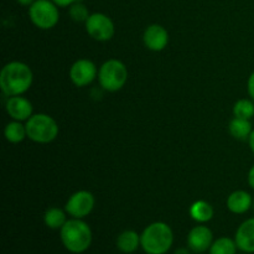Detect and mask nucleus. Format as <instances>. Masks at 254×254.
<instances>
[{
    "label": "nucleus",
    "instance_id": "4be33fe9",
    "mask_svg": "<svg viewBox=\"0 0 254 254\" xmlns=\"http://www.w3.org/2000/svg\"><path fill=\"white\" fill-rule=\"evenodd\" d=\"M68 15H69V17L73 20V21L86 22L87 19H88L89 15L91 14H89V11H88V9H87L86 5H84L83 2H81L77 0L76 2H73V4L69 6Z\"/></svg>",
    "mask_w": 254,
    "mask_h": 254
},
{
    "label": "nucleus",
    "instance_id": "7ed1b4c3",
    "mask_svg": "<svg viewBox=\"0 0 254 254\" xmlns=\"http://www.w3.org/2000/svg\"><path fill=\"white\" fill-rule=\"evenodd\" d=\"M174 242L170 226L164 222H154L143 231L140 246L146 254H165Z\"/></svg>",
    "mask_w": 254,
    "mask_h": 254
},
{
    "label": "nucleus",
    "instance_id": "2eb2a0df",
    "mask_svg": "<svg viewBox=\"0 0 254 254\" xmlns=\"http://www.w3.org/2000/svg\"><path fill=\"white\" fill-rule=\"evenodd\" d=\"M140 245V236L133 230H128L122 232L117 240V247L121 252L126 254L134 253Z\"/></svg>",
    "mask_w": 254,
    "mask_h": 254
},
{
    "label": "nucleus",
    "instance_id": "0eeeda50",
    "mask_svg": "<svg viewBox=\"0 0 254 254\" xmlns=\"http://www.w3.org/2000/svg\"><path fill=\"white\" fill-rule=\"evenodd\" d=\"M86 25V31L92 39L97 41H109L114 36V22L108 15L103 12H94L89 15L87 21L84 22Z\"/></svg>",
    "mask_w": 254,
    "mask_h": 254
},
{
    "label": "nucleus",
    "instance_id": "dca6fc26",
    "mask_svg": "<svg viewBox=\"0 0 254 254\" xmlns=\"http://www.w3.org/2000/svg\"><path fill=\"white\" fill-rule=\"evenodd\" d=\"M190 216L192 217V220H195L198 223L208 222L213 217V208L206 201L198 200L191 205Z\"/></svg>",
    "mask_w": 254,
    "mask_h": 254
},
{
    "label": "nucleus",
    "instance_id": "f3484780",
    "mask_svg": "<svg viewBox=\"0 0 254 254\" xmlns=\"http://www.w3.org/2000/svg\"><path fill=\"white\" fill-rule=\"evenodd\" d=\"M230 133L231 135L235 139L238 140H246V139L250 138L251 133L253 131L252 123L248 119H242V118H236L232 119L230 123Z\"/></svg>",
    "mask_w": 254,
    "mask_h": 254
},
{
    "label": "nucleus",
    "instance_id": "9b49d317",
    "mask_svg": "<svg viewBox=\"0 0 254 254\" xmlns=\"http://www.w3.org/2000/svg\"><path fill=\"white\" fill-rule=\"evenodd\" d=\"M144 45L151 51H163L169 44V34L165 27L159 24L149 25L143 35Z\"/></svg>",
    "mask_w": 254,
    "mask_h": 254
},
{
    "label": "nucleus",
    "instance_id": "4468645a",
    "mask_svg": "<svg viewBox=\"0 0 254 254\" xmlns=\"http://www.w3.org/2000/svg\"><path fill=\"white\" fill-rule=\"evenodd\" d=\"M253 198L250 192L245 190H237L231 193L227 198L228 210L236 215L246 213L253 205Z\"/></svg>",
    "mask_w": 254,
    "mask_h": 254
},
{
    "label": "nucleus",
    "instance_id": "5701e85b",
    "mask_svg": "<svg viewBox=\"0 0 254 254\" xmlns=\"http://www.w3.org/2000/svg\"><path fill=\"white\" fill-rule=\"evenodd\" d=\"M247 89H248V93H250V97L252 98V101H254V72L251 74L250 78H248Z\"/></svg>",
    "mask_w": 254,
    "mask_h": 254
},
{
    "label": "nucleus",
    "instance_id": "aec40b11",
    "mask_svg": "<svg viewBox=\"0 0 254 254\" xmlns=\"http://www.w3.org/2000/svg\"><path fill=\"white\" fill-rule=\"evenodd\" d=\"M237 248L236 241L228 237H221L212 243L210 248V254H236Z\"/></svg>",
    "mask_w": 254,
    "mask_h": 254
},
{
    "label": "nucleus",
    "instance_id": "f03ea898",
    "mask_svg": "<svg viewBox=\"0 0 254 254\" xmlns=\"http://www.w3.org/2000/svg\"><path fill=\"white\" fill-rule=\"evenodd\" d=\"M61 241L71 253H83L92 243V231L81 218H72L61 228Z\"/></svg>",
    "mask_w": 254,
    "mask_h": 254
},
{
    "label": "nucleus",
    "instance_id": "1a4fd4ad",
    "mask_svg": "<svg viewBox=\"0 0 254 254\" xmlns=\"http://www.w3.org/2000/svg\"><path fill=\"white\" fill-rule=\"evenodd\" d=\"M98 76L96 64L86 59L78 60L69 68V78L77 87H86L94 81Z\"/></svg>",
    "mask_w": 254,
    "mask_h": 254
},
{
    "label": "nucleus",
    "instance_id": "20e7f679",
    "mask_svg": "<svg viewBox=\"0 0 254 254\" xmlns=\"http://www.w3.org/2000/svg\"><path fill=\"white\" fill-rule=\"evenodd\" d=\"M27 138L35 143L47 144L59 135V126L52 117L47 114H34L26 122Z\"/></svg>",
    "mask_w": 254,
    "mask_h": 254
},
{
    "label": "nucleus",
    "instance_id": "bb28decb",
    "mask_svg": "<svg viewBox=\"0 0 254 254\" xmlns=\"http://www.w3.org/2000/svg\"><path fill=\"white\" fill-rule=\"evenodd\" d=\"M248 141H250V148H251V150H252V153L254 154V129H253L252 133H251L250 138H248Z\"/></svg>",
    "mask_w": 254,
    "mask_h": 254
},
{
    "label": "nucleus",
    "instance_id": "9d476101",
    "mask_svg": "<svg viewBox=\"0 0 254 254\" xmlns=\"http://www.w3.org/2000/svg\"><path fill=\"white\" fill-rule=\"evenodd\" d=\"M213 241L212 231L206 226H196L188 236V245L192 252L203 253L211 248Z\"/></svg>",
    "mask_w": 254,
    "mask_h": 254
},
{
    "label": "nucleus",
    "instance_id": "f8f14e48",
    "mask_svg": "<svg viewBox=\"0 0 254 254\" xmlns=\"http://www.w3.org/2000/svg\"><path fill=\"white\" fill-rule=\"evenodd\" d=\"M5 108H6L7 114H9L14 121L17 122L27 121V119L32 116L31 102L21 96L10 97L6 101Z\"/></svg>",
    "mask_w": 254,
    "mask_h": 254
},
{
    "label": "nucleus",
    "instance_id": "b1692460",
    "mask_svg": "<svg viewBox=\"0 0 254 254\" xmlns=\"http://www.w3.org/2000/svg\"><path fill=\"white\" fill-rule=\"evenodd\" d=\"M55 4L57 5L59 7H67V6H71L73 2H76L77 0H52Z\"/></svg>",
    "mask_w": 254,
    "mask_h": 254
},
{
    "label": "nucleus",
    "instance_id": "f257e3e1",
    "mask_svg": "<svg viewBox=\"0 0 254 254\" xmlns=\"http://www.w3.org/2000/svg\"><path fill=\"white\" fill-rule=\"evenodd\" d=\"M34 74L26 64L12 61L5 64L0 72V88L7 97L21 96L29 91Z\"/></svg>",
    "mask_w": 254,
    "mask_h": 254
},
{
    "label": "nucleus",
    "instance_id": "a878e982",
    "mask_svg": "<svg viewBox=\"0 0 254 254\" xmlns=\"http://www.w3.org/2000/svg\"><path fill=\"white\" fill-rule=\"evenodd\" d=\"M36 0H16L17 4L22 5V6H31Z\"/></svg>",
    "mask_w": 254,
    "mask_h": 254
},
{
    "label": "nucleus",
    "instance_id": "cd10ccee",
    "mask_svg": "<svg viewBox=\"0 0 254 254\" xmlns=\"http://www.w3.org/2000/svg\"><path fill=\"white\" fill-rule=\"evenodd\" d=\"M174 254H190V253H189V251L185 250V248H180V250H176Z\"/></svg>",
    "mask_w": 254,
    "mask_h": 254
},
{
    "label": "nucleus",
    "instance_id": "ddd939ff",
    "mask_svg": "<svg viewBox=\"0 0 254 254\" xmlns=\"http://www.w3.org/2000/svg\"><path fill=\"white\" fill-rule=\"evenodd\" d=\"M237 247L245 253H254V218L245 221L236 232Z\"/></svg>",
    "mask_w": 254,
    "mask_h": 254
},
{
    "label": "nucleus",
    "instance_id": "c85d7f7f",
    "mask_svg": "<svg viewBox=\"0 0 254 254\" xmlns=\"http://www.w3.org/2000/svg\"><path fill=\"white\" fill-rule=\"evenodd\" d=\"M253 207H254V201H253Z\"/></svg>",
    "mask_w": 254,
    "mask_h": 254
},
{
    "label": "nucleus",
    "instance_id": "412c9836",
    "mask_svg": "<svg viewBox=\"0 0 254 254\" xmlns=\"http://www.w3.org/2000/svg\"><path fill=\"white\" fill-rule=\"evenodd\" d=\"M233 114L236 118L251 119L254 117V101L251 99H240L235 103L233 107Z\"/></svg>",
    "mask_w": 254,
    "mask_h": 254
},
{
    "label": "nucleus",
    "instance_id": "393cba45",
    "mask_svg": "<svg viewBox=\"0 0 254 254\" xmlns=\"http://www.w3.org/2000/svg\"><path fill=\"white\" fill-rule=\"evenodd\" d=\"M248 184H250L251 188L254 190V165L248 171Z\"/></svg>",
    "mask_w": 254,
    "mask_h": 254
},
{
    "label": "nucleus",
    "instance_id": "6e6552de",
    "mask_svg": "<svg viewBox=\"0 0 254 254\" xmlns=\"http://www.w3.org/2000/svg\"><path fill=\"white\" fill-rule=\"evenodd\" d=\"M94 196L89 191L81 190L74 192L66 203V212L73 218H84L93 211Z\"/></svg>",
    "mask_w": 254,
    "mask_h": 254
},
{
    "label": "nucleus",
    "instance_id": "6ab92c4d",
    "mask_svg": "<svg viewBox=\"0 0 254 254\" xmlns=\"http://www.w3.org/2000/svg\"><path fill=\"white\" fill-rule=\"evenodd\" d=\"M45 225L52 230H59V228L64 227V223L67 222L66 213L57 207H51L45 212L44 216Z\"/></svg>",
    "mask_w": 254,
    "mask_h": 254
},
{
    "label": "nucleus",
    "instance_id": "a211bd4d",
    "mask_svg": "<svg viewBox=\"0 0 254 254\" xmlns=\"http://www.w3.org/2000/svg\"><path fill=\"white\" fill-rule=\"evenodd\" d=\"M4 135H5V139H6L9 143H12V144L21 143V141L27 136L26 127L22 126L21 122L14 121L5 127Z\"/></svg>",
    "mask_w": 254,
    "mask_h": 254
},
{
    "label": "nucleus",
    "instance_id": "423d86ee",
    "mask_svg": "<svg viewBox=\"0 0 254 254\" xmlns=\"http://www.w3.org/2000/svg\"><path fill=\"white\" fill-rule=\"evenodd\" d=\"M29 17L32 24L41 30H50L60 20L59 6L52 0H36L29 6Z\"/></svg>",
    "mask_w": 254,
    "mask_h": 254
},
{
    "label": "nucleus",
    "instance_id": "39448f33",
    "mask_svg": "<svg viewBox=\"0 0 254 254\" xmlns=\"http://www.w3.org/2000/svg\"><path fill=\"white\" fill-rule=\"evenodd\" d=\"M99 84L104 91L117 92L124 87L128 79V69L119 60H108L98 72Z\"/></svg>",
    "mask_w": 254,
    "mask_h": 254
}]
</instances>
